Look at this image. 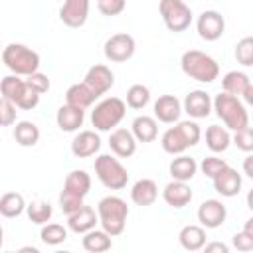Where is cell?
I'll list each match as a JSON object with an SVG mask.
<instances>
[{"label": "cell", "instance_id": "obj_24", "mask_svg": "<svg viewBox=\"0 0 253 253\" xmlns=\"http://www.w3.org/2000/svg\"><path fill=\"white\" fill-rule=\"evenodd\" d=\"M198 162L192 156L186 154H176V158L170 162V176L172 180H180V182H190L196 172H198Z\"/></svg>", "mask_w": 253, "mask_h": 253}, {"label": "cell", "instance_id": "obj_3", "mask_svg": "<svg viewBox=\"0 0 253 253\" xmlns=\"http://www.w3.org/2000/svg\"><path fill=\"white\" fill-rule=\"evenodd\" d=\"M213 111L223 121V125L227 128H231L233 132L239 130V128H245L249 125V115L245 111V105L239 101V97L229 95L225 91H221L219 95H215V99H213Z\"/></svg>", "mask_w": 253, "mask_h": 253}, {"label": "cell", "instance_id": "obj_10", "mask_svg": "<svg viewBox=\"0 0 253 253\" xmlns=\"http://www.w3.org/2000/svg\"><path fill=\"white\" fill-rule=\"evenodd\" d=\"M225 217H227V208L223 206L221 200L210 198V200H204L198 208V221L206 229H215L223 225Z\"/></svg>", "mask_w": 253, "mask_h": 253}, {"label": "cell", "instance_id": "obj_12", "mask_svg": "<svg viewBox=\"0 0 253 253\" xmlns=\"http://www.w3.org/2000/svg\"><path fill=\"white\" fill-rule=\"evenodd\" d=\"M83 81L95 91L97 97H101V95H105V93L113 87L115 75H113L111 67H107V65H103V63H97V65L89 67V71L85 73V79H83Z\"/></svg>", "mask_w": 253, "mask_h": 253}, {"label": "cell", "instance_id": "obj_25", "mask_svg": "<svg viewBox=\"0 0 253 253\" xmlns=\"http://www.w3.org/2000/svg\"><path fill=\"white\" fill-rule=\"evenodd\" d=\"M178 239H180V245L186 249V251H198V249H204L206 245V227L204 225H184L178 233Z\"/></svg>", "mask_w": 253, "mask_h": 253}, {"label": "cell", "instance_id": "obj_9", "mask_svg": "<svg viewBox=\"0 0 253 253\" xmlns=\"http://www.w3.org/2000/svg\"><path fill=\"white\" fill-rule=\"evenodd\" d=\"M196 30L202 40L215 42L225 32V18L217 10H204L196 20Z\"/></svg>", "mask_w": 253, "mask_h": 253}, {"label": "cell", "instance_id": "obj_14", "mask_svg": "<svg viewBox=\"0 0 253 253\" xmlns=\"http://www.w3.org/2000/svg\"><path fill=\"white\" fill-rule=\"evenodd\" d=\"M213 101L210 99V95L202 89L190 91L184 99V111L192 117V119H206L211 113Z\"/></svg>", "mask_w": 253, "mask_h": 253}, {"label": "cell", "instance_id": "obj_41", "mask_svg": "<svg viewBox=\"0 0 253 253\" xmlns=\"http://www.w3.org/2000/svg\"><path fill=\"white\" fill-rule=\"evenodd\" d=\"M178 126H180V130L184 132V136H186V140H188L190 146H196V144L200 142L202 130H200V125H198L196 121H180Z\"/></svg>", "mask_w": 253, "mask_h": 253}, {"label": "cell", "instance_id": "obj_39", "mask_svg": "<svg viewBox=\"0 0 253 253\" xmlns=\"http://www.w3.org/2000/svg\"><path fill=\"white\" fill-rule=\"evenodd\" d=\"M225 166H227V162L223 158H219V156H206L202 160V164H200V170H202V174L206 178H211L213 180Z\"/></svg>", "mask_w": 253, "mask_h": 253}, {"label": "cell", "instance_id": "obj_8", "mask_svg": "<svg viewBox=\"0 0 253 253\" xmlns=\"http://www.w3.org/2000/svg\"><path fill=\"white\" fill-rule=\"evenodd\" d=\"M134 49H136V42L130 34L126 32H119V34H113L107 42H105V47H103V53L109 61H115V63H123L126 59H130L134 55Z\"/></svg>", "mask_w": 253, "mask_h": 253}, {"label": "cell", "instance_id": "obj_48", "mask_svg": "<svg viewBox=\"0 0 253 253\" xmlns=\"http://www.w3.org/2000/svg\"><path fill=\"white\" fill-rule=\"evenodd\" d=\"M243 174L253 180V152H249L247 158L243 160Z\"/></svg>", "mask_w": 253, "mask_h": 253}, {"label": "cell", "instance_id": "obj_23", "mask_svg": "<svg viewBox=\"0 0 253 253\" xmlns=\"http://www.w3.org/2000/svg\"><path fill=\"white\" fill-rule=\"evenodd\" d=\"M160 144H162V150L172 154V156L184 154L186 148H190V144H188V140H186V136H184V132L180 130L178 125L164 130V134L160 136Z\"/></svg>", "mask_w": 253, "mask_h": 253}, {"label": "cell", "instance_id": "obj_37", "mask_svg": "<svg viewBox=\"0 0 253 253\" xmlns=\"http://www.w3.org/2000/svg\"><path fill=\"white\" fill-rule=\"evenodd\" d=\"M235 59L243 67H253V36H245L235 43Z\"/></svg>", "mask_w": 253, "mask_h": 253}, {"label": "cell", "instance_id": "obj_47", "mask_svg": "<svg viewBox=\"0 0 253 253\" xmlns=\"http://www.w3.org/2000/svg\"><path fill=\"white\" fill-rule=\"evenodd\" d=\"M204 251H206V253H213V251L227 253V251H229V245H225V243H221V241H211V243H206V245H204Z\"/></svg>", "mask_w": 253, "mask_h": 253}, {"label": "cell", "instance_id": "obj_49", "mask_svg": "<svg viewBox=\"0 0 253 253\" xmlns=\"http://www.w3.org/2000/svg\"><path fill=\"white\" fill-rule=\"evenodd\" d=\"M243 101L247 103V105H251L253 107V83L249 85V89L245 91V95H243Z\"/></svg>", "mask_w": 253, "mask_h": 253}, {"label": "cell", "instance_id": "obj_32", "mask_svg": "<svg viewBox=\"0 0 253 253\" xmlns=\"http://www.w3.org/2000/svg\"><path fill=\"white\" fill-rule=\"evenodd\" d=\"M26 202H24V196L18 194V192H6L2 198H0V213L4 217H18L24 213L26 210Z\"/></svg>", "mask_w": 253, "mask_h": 253}, {"label": "cell", "instance_id": "obj_17", "mask_svg": "<svg viewBox=\"0 0 253 253\" xmlns=\"http://www.w3.org/2000/svg\"><path fill=\"white\" fill-rule=\"evenodd\" d=\"M101 148V138L95 130H81L71 140V152L77 158H89L97 154Z\"/></svg>", "mask_w": 253, "mask_h": 253}, {"label": "cell", "instance_id": "obj_15", "mask_svg": "<svg viewBox=\"0 0 253 253\" xmlns=\"http://www.w3.org/2000/svg\"><path fill=\"white\" fill-rule=\"evenodd\" d=\"M213 188H215V192L221 194L223 198H233V196H237L239 190H241V174H239L235 168H231V166L227 164V166L213 178Z\"/></svg>", "mask_w": 253, "mask_h": 253}, {"label": "cell", "instance_id": "obj_46", "mask_svg": "<svg viewBox=\"0 0 253 253\" xmlns=\"http://www.w3.org/2000/svg\"><path fill=\"white\" fill-rule=\"evenodd\" d=\"M231 243H233V247H235L237 251H251V249H253V237L247 235L243 229H241L239 233L233 235Z\"/></svg>", "mask_w": 253, "mask_h": 253}, {"label": "cell", "instance_id": "obj_31", "mask_svg": "<svg viewBox=\"0 0 253 253\" xmlns=\"http://www.w3.org/2000/svg\"><path fill=\"white\" fill-rule=\"evenodd\" d=\"M14 140L20 146H26V148L38 144V140H40V128H38V125L32 123V121H20V123H16V126H14Z\"/></svg>", "mask_w": 253, "mask_h": 253}, {"label": "cell", "instance_id": "obj_44", "mask_svg": "<svg viewBox=\"0 0 253 253\" xmlns=\"http://www.w3.org/2000/svg\"><path fill=\"white\" fill-rule=\"evenodd\" d=\"M16 109H18L16 103H12L8 99L0 101V123H2V126H10V125L16 123V113H18Z\"/></svg>", "mask_w": 253, "mask_h": 253}, {"label": "cell", "instance_id": "obj_4", "mask_svg": "<svg viewBox=\"0 0 253 253\" xmlns=\"http://www.w3.org/2000/svg\"><path fill=\"white\" fill-rule=\"evenodd\" d=\"M2 61L12 73L24 75V77L36 73L40 67L38 51H34L32 47H28L24 43H8L2 51Z\"/></svg>", "mask_w": 253, "mask_h": 253}, {"label": "cell", "instance_id": "obj_20", "mask_svg": "<svg viewBox=\"0 0 253 253\" xmlns=\"http://www.w3.org/2000/svg\"><path fill=\"white\" fill-rule=\"evenodd\" d=\"M162 198L168 206L172 208H184L192 202V190L188 186V182H180V180H172L170 184L164 186L162 190Z\"/></svg>", "mask_w": 253, "mask_h": 253}, {"label": "cell", "instance_id": "obj_5", "mask_svg": "<svg viewBox=\"0 0 253 253\" xmlns=\"http://www.w3.org/2000/svg\"><path fill=\"white\" fill-rule=\"evenodd\" d=\"M126 113V103L119 97H107L95 105L91 113V123L99 132H111L123 121Z\"/></svg>", "mask_w": 253, "mask_h": 253}, {"label": "cell", "instance_id": "obj_21", "mask_svg": "<svg viewBox=\"0 0 253 253\" xmlns=\"http://www.w3.org/2000/svg\"><path fill=\"white\" fill-rule=\"evenodd\" d=\"M99 97L95 95V91L85 83H73L67 91H65V103L69 105H75V107H81V109H89Z\"/></svg>", "mask_w": 253, "mask_h": 253}, {"label": "cell", "instance_id": "obj_51", "mask_svg": "<svg viewBox=\"0 0 253 253\" xmlns=\"http://www.w3.org/2000/svg\"><path fill=\"white\" fill-rule=\"evenodd\" d=\"M245 202H247V208L253 211V188L247 192V198H245Z\"/></svg>", "mask_w": 253, "mask_h": 253}, {"label": "cell", "instance_id": "obj_11", "mask_svg": "<svg viewBox=\"0 0 253 253\" xmlns=\"http://www.w3.org/2000/svg\"><path fill=\"white\" fill-rule=\"evenodd\" d=\"M89 0H63L59 20L69 28H81L89 18Z\"/></svg>", "mask_w": 253, "mask_h": 253}, {"label": "cell", "instance_id": "obj_18", "mask_svg": "<svg viewBox=\"0 0 253 253\" xmlns=\"http://www.w3.org/2000/svg\"><path fill=\"white\" fill-rule=\"evenodd\" d=\"M55 121H57V126L63 132H75V130H79V126L85 121V109L65 103V105H61L57 109Z\"/></svg>", "mask_w": 253, "mask_h": 253}, {"label": "cell", "instance_id": "obj_27", "mask_svg": "<svg viewBox=\"0 0 253 253\" xmlns=\"http://www.w3.org/2000/svg\"><path fill=\"white\" fill-rule=\"evenodd\" d=\"M111 237L113 235H109L103 227L101 229H91V231L83 233L81 245L89 253H103V251H109L113 247V239Z\"/></svg>", "mask_w": 253, "mask_h": 253}, {"label": "cell", "instance_id": "obj_30", "mask_svg": "<svg viewBox=\"0 0 253 253\" xmlns=\"http://www.w3.org/2000/svg\"><path fill=\"white\" fill-rule=\"evenodd\" d=\"M26 87H28V83H26V79H22L20 75H16V73L6 75V77H2V81H0L2 99H8V101H12V103H18L20 97L24 95Z\"/></svg>", "mask_w": 253, "mask_h": 253}, {"label": "cell", "instance_id": "obj_50", "mask_svg": "<svg viewBox=\"0 0 253 253\" xmlns=\"http://www.w3.org/2000/svg\"><path fill=\"white\" fill-rule=\"evenodd\" d=\"M243 231H245L247 235H251V237H253V217H249V219L243 223Z\"/></svg>", "mask_w": 253, "mask_h": 253}, {"label": "cell", "instance_id": "obj_42", "mask_svg": "<svg viewBox=\"0 0 253 253\" xmlns=\"http://www.w3.org/2000/svg\"><path fill=\"white\" fill-rule=\"evenodd\" d=\"M97 8L103 16H119L126 8V0H97Z\"/></svg>", "mask_w": 253, "mask_h": 253}, {"label": "cell", "instance_id": "obj_35", "mask_svg": "<svg viewBox=\"0 0 253 253\" xmlns=\"http://www.w3.org/2000/svg\"><path fill=\"white\" fill-rule=\"evenodd\" d=\"M148 101H150V91L142 83H136V85H132L126 91V105L130 109H136V111L138 109H144L148 105Z\"/></svg>", "mask_w": 253, "mask_h": 253}, {"label": "cell", "instance_id": "obj_36", "mask_svg": "<svg viewBox=\"0 0 253 253\" xmlns=\"http://www.w3.org/2000/svg\"><path fill=\"white\" fill-rule=\"evenodd\" d=\"M40 237L45 245H59L67 239V229L59 223H45L40 231Z\"/></svg>", "mask_w": 253, "mask_h": 253}, {"label": "cell", "instance_id": "obj_34", "mask_svg": "<svg viewBox=\"0 0 253 253\" xmlns=\"http://www.w3.org/2000/svg\"><path fill=\"white\" fill-rule=\"evenodd\" d=\"M26 213H28V219L36 225H45L51 215H53V208L49 202H43V200H36L32 204H28L26 208Z\"/></svg>", "mask_w": 253, "mask_h": 253}, {"label": "cell", "instance_id": "obj_2", "mask_svg": "<svg viewBox=\"0 0 253 253\" xmlns=\"http://www.w3.org/2000/svg\"><path fill=\"white\" fill-rule=\"evenodd\" d=\"M180 65H182V71L188 77H192L200 83H211L219 75V63L211 55H208L200 49L184 51L182 59H180Z\"/></svg>", "mask_w": 253, "mask_h": 253}, {"label": "cell", "instance_id": "obj_26", "mask_svg": "<svg viewBox=\"0 0 253 253\" xmlns=\"http://www.w3.org/2000/svg\"><path fill=\"white\" fill-rule=\"evenodd\" d=\"M132 134L136 136L138 142H152L158 136V123L156 117H148V115H138L132 121Z\"/></svg>", "mask_w": 253, "mask_h": 253}, {"label": "cell", "instance_id": "obj_52", "mask_svg": "<svg viewBox=\"0 0 253 253\" xmlns=\"http://www.w3.org/2000/svg\"><path fill=\"white\" fill-rule=\"evenodd\" d=\"M20 253H38V249L36 247H22Z\"/></svg>", "mask_w": 253, "mask_h": 253}, {"label": "cell", "instance_id": "obj_43", "mask_svg": "<svg viewBox=\"0 0 253 253\" xmlns=\"http://www.w3.org/2000/svg\"><path fill=\"white\" fill-rule=\"evenodd\" d=\"M26 83H28L34 91H38L40 95L47 93V91H49V87H51L49 77H47L45 73H42V71H36V73H32V75H28V77H26Z\"/></svg>", "mask_w": 253, "mask_h": 253}, {"label": "cell", "instance_id": "obj_19", "mask_svg": "<svg viewBox=\"0 0 253 253\" xmlns=\"http://www.w3.org/2000/svg\"><path fill=\"white\" fill-rule=\"evenodd\" d=\"M97 221H99V213L91 206H85V204H83V208H79L77 211L67 215V227L73 233H87V231L95 229Z\"/></svg>", "mask_w": 253, "mask_h": 253}, {"label": "cell", "instance_id": "obj_7", "mask_svg": "<svg viewBox=\"0 0 253 253\" xmlns=\"http://www.w3.org/2000/svg\"><path fill=\"white\" fill-rule=\"evenodd\" d=\"M158 12L164 26L174 34L188 30L192 24V10L184 0H160Z\"/></svg>", "mask_w": 253, "mask_h": 253}, {"label": "cell", "instance_id": "obj_6", "mask_svg": "<svg viewBox=\"0 0 253 253\" xmlns=\"http://www.w3.org/2000/svg\"><path fill=\"white\" fill-rule=\"evenodd\" d=\"M95 174L99 182L109 190H123L128 182L126 168L119 162V158L111 154H99L95 158Z\"/></svg>", "mask_w": 253, "mask_h": 253}, {"label": "cell", "instance_id": "obj_22", "mask_svg": "<svg viewBox=\"0 0 253 253\" xmlns=\"http://www.w3.org/2000/svg\"><path fill=\"white\" fill-rule=\"evenodd\" d=\"M158 198V186L154 180L150 178H142L138 182H134L132 190H130V200L136 206H152Z\"/></svg>", "mask_w": 253, "mask_h": 253}, {"label": "cell", "instance_id": "obj_28", "mask_svg": "<svg viewBox=\"0 0 253 253\" xmlns=\"http://www.w3.org/2000/svg\"><path fill=\"white\" fill-rule=\"evenodd\" d=\"M249 85H251L249 75L243 73V71H237V69L235 71H227L223 75V79H221L223 91L229 93V95H235V97H243L245 91L249 89Z\"/></svg>", "mask_w": 253, "mask_h": 253}, {"label": "cell", "instance_id": "obj_33", "mask_svg": "<svg viewBox=\"0 0 253 253\" xmlns=\"http://www.w3.org/2000/svg\"><path fill=\"white\" fill-rule=\"evenodd\" d=\"M63 188L85 198L91 190V176L85 170H71L63 182Z\"/></svg>", "mask_w": 253, "mask_h": 253}, {"label": "cell", "instance_id": "obj_16", "mask_svg": "<svg viewBox=\"0 0 253 253\" xmlns=\"http://www.w3.org/2000/svg\"><path fill=\"white\" fill-rule=\"evenodd\" d=\"M182 109L184 105L174 97V95H160L154 103V117L160 121V123H178L180 115H182Z\"/></svg>", "mask_w": 253, "mask_h": 253}, {"label": "cell", "instance_id": "obj_40", "mask_svg": "<svg viewBox=\"0 0 253 253\" xmlns=\"http://www.w3.org/2000/svg\"><path fill=\"white\" fill-rule=\"evenodd\" d=\"M231 142L243 152H253V128L247 125L245 128L235 130L231 136Z\"/></svg>", "mask_w": 253, "mask_h": 253}, {"label": "cell", "instance_id": "obj_29", "mask_svg": "<svg viewBox=\"0 0 253 253\" xmlns=\"http://www.w3.org/2000/svg\"><path fill=\"white\" fill-rule=\"evenodd\" d=\"M206 144L211 152H225L231 144V136L225 126L219 125H210L206 128Z\"/></svg>", "mask_w": 253, "mask_h": 253}, {"label": "cell", "instance_id": "obj_38", "mask_svg": "<svg viewBox=\"0 0 253 253\" xmlns=\"http://www.w3.org/2000/svg\"><path fill=\"white\" fill-rule=\"evenodd\" d=\"M59 206H61V211L65 215H71L73 211H77L79 208H83V196L75 194V192H69V190H61L59 194Z\"/></svg>", "mask_w": 253, "mask_h": 253}, {"label": "cell", "instance_id": "obj_45", "mask_svg": "<svg viewBox=\"0 0 253 253\" xmlns=\"http://www.w3.org/2000/svg\"><path fill=\"white\" fill-rule=\"evenodd\" d=\"M38 103H40V93H38V91H34V89L28 85V87H26V91H24V95L20 97V101H18L16 105H18V109L32 111V109H36V107H38Z\"/></svg>", "mask_w": 253, "mask_h": 253}, {"label": "cell", "instance_id": "obj_13", "mask_svg": "<svg viewBox=\"0 0 253 253\" xmlns=\"http://www.w3.org/2000/svg\"><path fill=\"white\" fill-rule=\"evenodd\" d=\"M136 136L132 134V130L126 128H115L109 134V146L111 150L119 156V158H128L136 152Z\"/></svg>", "mask_w": 253, "mask_h": 253}, {"label": "cell", "instance_id": "obj_1", "mask_svg": "<svg viewBox=\"0 0 253 253\" xmlns=\"http://www.w3.org/2000/svg\"><path fill=\"white\" fill-rule=\"evenodd\" d=\"M97 213H99V223L101 227L117 237L125 231L126 225V217H128V206L123 198L119 196H105L99 204H97Z\"/></svg>", "mask_w": 253, "mask_h": 253}]
</instances>
